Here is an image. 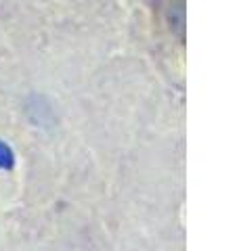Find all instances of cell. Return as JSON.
I'll use <instances>...</instances> for the list:
<instances>
[{"instance_id": "cell-1", "label": "cell", "mask_w": 239, "mask_h": 251, "mask_svg": "<svg viewBox=\"0 0 239 251\" xmlns=\"http://www.w3.org/2000/svg\"><path fill=\"white\" fill-rule=\"evenodd\" d=\"M13 166V151L9 145L0 143V168H11Z\"/></svg>"}]
</instances>
